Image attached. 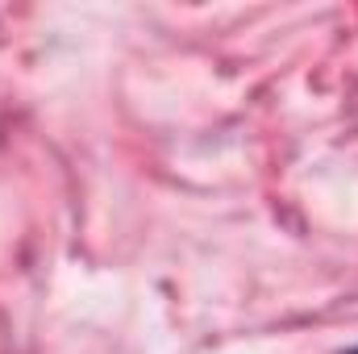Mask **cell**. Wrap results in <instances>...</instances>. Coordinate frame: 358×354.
<instances>
[{"instance_id":"1","label":"cell","mask_w":358,"mask_h":354,"mask_svg":"<svg viewBox=\"0 0 358 354\" xmlns=\"http://www.w3.org/2000/svg\"><path fill=\"white\" fill-rule=\"evenodd\" d=\"M346 354H358V346H355V351H346Z\"/></svg>"}]
</instances>
